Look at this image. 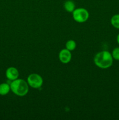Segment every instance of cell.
I'll use <instances>...</instances> for the list:
<instances>
[{
	"mask_svg": "<svg viewBox=\"0 0 119 120\" xmlns=\"http://www.w3.org/2000/svg\"><path fill=\"white\" fill-rule=\"evenodd\" d=\"M95 65L100 69H107L112 66L113 58L112 55L108 51L103 50L96 54L94 57Z\"/></svg>",
	"mask_w": 119,
	"mask_h": 120,
	"instance_id": "obj_1",
	"label": "cell"
},
{
	"mask_svg": "<svg viewBox=\"0 0 119 120\" xmlns=\"http://www.w3.org/2000/svg\"><path fill=\"white\" fill-rule=\"evenodd\" d=\"M28 85L33 89H38L43 85V80L42 76L37 73L30 74L28 77Z\"/></svg>",
	"mask_w": 119,
	"mask_h": 120,
	"instance_id": "obj_4",
	"label": "cell"
},
{
	"mask_svg": "<svg viewBox=\"0 0 119 120\" xmlns=\"http://www.w3.org/2000/svg\"><path fill=\"white\" fill-rule=\"evenodd\" d=\"M65 46H66V49L69 50L70 51H72V50H75V49L76 48L77 43L74 40H69L66 42Z\"/></svg>",
	"mask_w": 119,
	"mask_h": 120,
	"instance_id": "obj_10",
	"label": "cell"
},
{
	"mask_svg": "<svg viewBox=\"0 0 119 120\" xmlns=\"http://www.w3.org/2000/svg\"><path fill=\"white\" fill-rule=\"evenodd\" d=\"M59 59L61 63L66 64L71 61L72 58L71 51L66 49H63L59 53Z\"/></svg>",
	"mask_w": 119,
	"mask_h": 120,
	"instance_id": "obj_5",
	"label": "cell"
},
{
	"mask_svg": "<svg viewBox=\"0 0 119 120\" xmlns=\"http://www.w3.org/2000/svg\"><path fill=\"white\" fill-rule=\"evenodd\" d=\"M110 22L113 27L119 29V14H116L112 16Z\"/></svg>",
	"mask_w": 119,
	"mask_h": 120,
	"instance_id": "obj_9",
	"label": "cell"
},
{
	"mask_svg": "<svg viewBox=\"0 0 119 120\" xmlns=\"http://www.w3.org/2000/svg\"><path fill=\"white\" fill-rule=\"evenodd\" d=\"M117 41L118 43L119 44V34L117 35Z\"/></svg>",
	"mask_w": 119,
	"mask_h": 120,
	"instance_id": "obj_12",
	"label": "cell"
},
{
	"mask_svg": "<svg viewBox=\"0 0 119 120\" xmlns=\"http://www.w3.org/2000/svg\"><path fill=\"white\" fill-rule=\"evenodd\" d=\"M10 90V85L7 83H1L0 84V95L5 96L9 93Z\"/></svg>",
	"mask_w": 119,
	"mask_h": 120,
	"instance_id": "obj_7",
	"label": "cell"
},
{
	"mask_svg": "<svg viewBox=\"0 0 119 120\" xmlns=\"http://www.w3.org/2000/svg\"><path fill=\"white\" fill-rule=\"evenodd\" d=\"M112 56L114 59L119 61V48H116L112 52Z\"/></svg>",
	"mask_w": 119,
	"mask_h": 120,
	"instance_id": "obj_11",
	"label": "cell"
},
{
	"mask_svg": "<svg viewBox=\"0 0 119 120\" xmlns=\"http://www.w3.org/2000/svg\"><path fill=\"white\" fill-rule=\"evenodd\" d=\"M64 7L67 12H72L74 11L75 5V4L73 1L68 0V1H65L64 4Z\"/></svg>",
	"mask_w": 119,
	"mask_h": 120,
	"instance_id": "obj_8",
	"label": "cell"
},
{
	"mask_svg": "<svg viewBox=\"0 0 119 120\" xmlns=\"http://www.w3.org/2000/svg\"><path fill=\"white\" fill-rule=\"evenodd\" d=\"M6 77L9 80H15L18 79L19 71L16 68L14 67H10L7 69L5 72Z\"/></svg>",
	"mask_w": 119,
	"mask_h": 120,
	"instance_id": "obj_6",
	"label": "cell"
},
{
	"mask_svg": "<svg viewBox=\"0 0 119 120\" xmlns=\"http://www.w3.org/2000/svg\"><path fill=\"white\" fill-rule=\"evenodd\" d=\"M11 91L16 96L23 97L26 95L29 91L28 83L22 79H17L13 80L10 84Z\"/></svg>",
	"mask_w": 119,
	"mask_h": 120,
	"instance_id": "obj_2",
	"label": "cell"
},
{
	"mask_svg": "<svg viewBox=\"0 0 119 120\" xmlns=\"http://www.w3.org/2000/svg\"><path fill=\"white\" fill-rule=\"evenodd\" d=\"M73 19L78 23H84L86 22L89 18V14L86 9L83 8H79L75 9L72 12Z\"/></svg>",
	"mask_w": 119,
	"mask_h": 120,
	"instance_id": "obj_3",
	"label": "cell"
}]
</instances>
